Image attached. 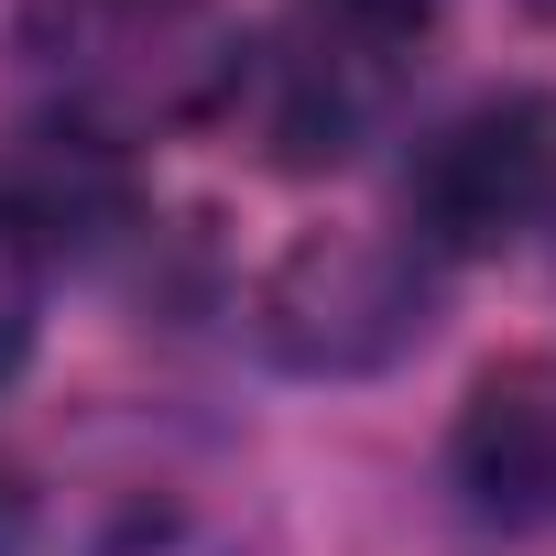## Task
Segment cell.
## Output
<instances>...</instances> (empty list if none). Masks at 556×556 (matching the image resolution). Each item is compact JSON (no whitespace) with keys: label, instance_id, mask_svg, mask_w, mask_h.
Listing matches in <instances>:
<instances>
[{"label":"cell","instance_id":"6da1fadb","mask_svg":"<svg viewBox=\"0 0 556 556\" xmlns=\"http://www.w3.org/2000/svg\"><path fill=\"white\" fill-rule=\"evenodd\" d=\"M415 66H426V0H285L240 45L229 121L262 142V164L328 175L393 131Z\"/></svg>","mask_w":556,"mask_h":556},{"label":"cell","instance_id":"7a4b0ae2","mask_svg":"<svg viewBox=\"0 0 556 556\" xmlns=\"http://www.w3.org/2000/svg\"><path fill=\"white\" fill-rule=\"evenodd\" d=\"M23 55L55 99V131L110 153L131 131L229 110V77H240V34L207 0H45L23 23Z\"/></svg>","mask_w":556,"mask_h":556},{"label":"cell","instance_id":"3957f363","mask_svg":"<svg viewBox=\"0 0 556 556\" xmlns=\"http://www.w3.org/2000/svg\"><path fill=\"white\" fill-rule=\"evenodd\" d=\"M545 218H556V99L545 88H491L404 153V240L426 262L513 251Z\"/></svg>","mask_w":556,"mask_h":556},{"label":"cell","instance_id":"277c9868","mask_svg":"<svg viewBox=\"0 0 556 556\" xmlns=\"http://www.w3.org/2000/svg\"><path fill=\"white\" fill-rule=\"evenodd\" d=\"M426 251L393 229H317L273 262L262 285V350L295 361V371H382L393 350L426 339Z\"/></svg>","mask_w":556,"mask_h":556},{"label":"cell","instance_id":"5b68a950","mask_svg":"<svg viewBox=\"0 0 556 556\" xmlns=\"http://www.w3.org/2000/svg\"><path fill=\"white\" fill-rule=\"evenodd\" d=\"M458 491L491 523H556V361H502L458 404Z\"/></svg>","mask_w":556,"mask_h":556},{"label":"cell","instance_id":"8992f818","mask_svg":"<svg viewBox=\"0 0 556 556\" xmlns=\"http://www.w3.org/2000/svg\"><path fill=\"white\" fill-rule=\"evenodd\" d=\"M34 328H45V240H34L12 207H0V382L23 371Z\"/></svg>","mask_w":556,"mask_h":556}]
</instances>
